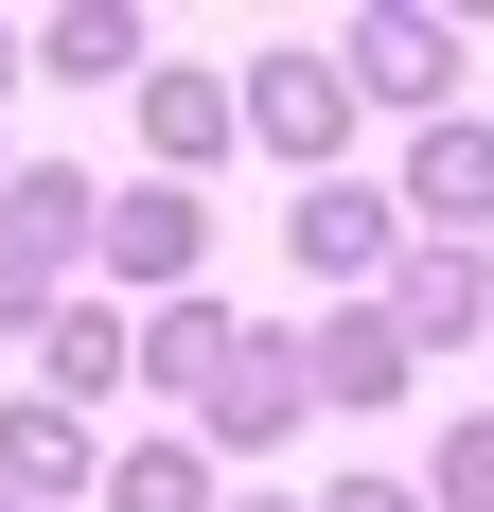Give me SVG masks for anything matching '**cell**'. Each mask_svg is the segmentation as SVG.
I'll list each match as a JSON object with an SVG mask.
<instances>
[{"mask_svg": "<svg viewBox=\"0 0 494 512\" xmlns=\"http://www.w3.org/2000/svg\"><path fill=\"white\" fill-rule=\"evenodd\" d=\"M212 354H230V301H212V283H195V301H142V389H177V407H195Z\"/></svg>", "mask_w": 494, "mask_h": 512, "instance_id": "obj_14", "label": "cell"}, {"mask_svg": "<svg viewBox=\"0 0 494 512\" xmlns=\"http://www.w3.org/2000/svg\"><path fill=\"white\" fill-rule=\"evenodd\" d=\"M389 195H406V230H424V248H477V230H494V124H424Z\"/></svg>", "mask_w": 494, "mask_h": 512, "instance_id": "obj_10", "label": "cell"}, {"mask_svg": "<svg viewBox=\"0 0 494 512\" xmlns=\"http://www.w3.org/2000/svg\"><path fill=\"white\" fill-rule=\"evenodd\" d=\"M318 512H424V477H336Z\"/></svg>", "mask_w": 494, "mask_h": 512, "instance_id": "obj_17", "label": "cell"}, {"mask_svg": "<svg viewBox=\"0 0 494 512\" xmlns=\"http://www.w3.org/2000/svg\"><path fill=\"white\" fill-rule=\"evenodd\" d=\"M371 301H389L406 354H459V336H494V248H424V230H406V265L371 283Z\"/></svg>", "mask_w": 494, "mask_h": 512, "instance_id": "obj_7", "label": "cell"}, {"mask_svg": "<svg viewBox=\"0 0 494 512\" xmlns=\"http://www.w3.org/2000/svg\"><path fill=\"white\" fill-rule=\"evenodd\" d=\"M230 512H318V495H230Z\"/></svg>", "mask_w": 494, "mask_h": 512, "instance_id": "obj_19", "label": "cell"}, {"mask_svg": "<svg viewBox=\"0 0 494 512\" xmlns=\"http://www.w3.org/2000/svg\"><path fill=\"white\" fill-rule=\"evenodd\" d=\"M71 495H106V442L53 407V389H18V407H0V512H71Z\"/></svg>", "mask_w": 494, "mask_h": 512, "instance_id": "obj_9", "label": "cell"}, {"mask_svg": "<svg viewBox=\"0 0 494 512\" xmlns=\"http://www.w3.org/2000/svg\"><path fill=\"white\" fill-rule=\"evenodd\" d=\"M300 424H318V371H300V336L230 318V354H212V389H195V460H283Z\"/></svg>", "mask_w": 494, "mask_h": 512, "instance_id": "obj_3", "label": "cell"}, {"mask_svg": "<svg viewBox=\"0 0 494 512\" xmlns=\"http://www.w3.org/2000/svg\"><path fill=\"white\" fill-rule=\"evenodd\" d=\"M18 71H36V36H18V18H0V89H18Z\"/></svg>", "mask_w": 494, "mask_h": 512, "instance_id": "obj_18", "label": "cell"}, {"mask_svg": "<svg viewBox=\"0 0 494 512\" xmlns=\"http://www.w3.org/2000/svg\"><path fill=\"white\" fill-rule=\"evenodd\" d=\"M36 71H53V89H142L159 36L124 18V0H71V18H36Z\"/></svg>", "mask_w": 494, "mask_h": 512, "instance_id": "obj_13", "label": "cell"}, {"mask_svg": "<svg viewBox=\"0 0 494 512\" xmlns=\"http://www.w3.org/2000/svg\"><path fill=\"white\" fill-rule=\"evenodd\" d=\"M283 265L336 283V301H371V283L406 265V195H371V177H300V195H283Z\"/></svg>", "mask_w": 494, "mask_h": 512, "instance_id": "obj_6", "label": "cell"}, {"mask_svg": "<svg viewBox=\"0 0 494 512\" xmlns=\"http://www.w3.org/2000/svg\"><path fill=\"white\" fill-rule=\"evenodd\" d=\"M89 265H106V301H195V283H212V195H195V177H124Z\"/></svg>", "mask_w": 494, "mask_h": 512, "instance_id": "obj_4", "label": "cell"}, {"mask_svg": "<svg viewBox=\"0 0 494 512\" xmlns=\"http://www.w3.org/2000/svg\"><path fill=\"white\" fill-rule=\"evenodd\" d=\"M0 195H18V159H0Z\"/></svg>", "mask_w": 494, "mask_h": 512, "instance_id": "obj_20", "label": "cell"}, {"mask_svg": "<svg viewBox=\"0 0 494 512\" xmlns=\"http://www.w3.org/2000/svg\"><path fill=\"white\" fill-rule=\"evenodd\" d=\"M106 512H230V495H212L195 424H159V442H124V460H106Z\"/></svg>", "mask_w": 494, "mask_h": 512, "instance_id": "obj_15", "label": "cell"}, {"mask_svg": "<svg viewBox=\"0 0 494 512\" xmlns=\"http://www.w3.org/2000/svg\"><path fill=\"white\" fill-rule=\"evenodd\" d=\"M247 142V89L230 71H142V177H212Z\"/></svg>", "mask_w": 494, "mask_h": 512, "instance_id": "obj_11", "label": "cell"}, {"mask_svg": "<svg viewBox=\"0 0 494 512\" xmlns=\"http://www.w3.org/2000/svg\"><path fill=\"white\" fill-rule=\"evenodd\" d=\"M477 354H494V336H477Z\"/></svg>", "mask_w": 494, "mask_h": 512, "instance_id": "obj_21", "label": "cell"}, {"mask_svg": "<svg viewBox=\"0 0 494 512\" xmlns=\"http://www.w3.org/2000/svg\"><path fill=\"white\" fill-rule=\"evenodd\" d=\"M89 248H106V177L18 159V195H0V336H53V318L89 301V283H71Z\"/></svg>", "mask_w": 494, "mask_h": 512, "instance_id": "obj_1", "label": "cell"}, {"mask_svg": "<svg viewBox=\"0 0 494 512\" xmlns=\"http://www.w3.org/2000/svg\"><path fill=\"white\" fill-rule=\"evenodd\" d=\"M424 512H494V407H459L424 442Z\"/></svg>", "mask_w": 494, "mask_h": 512, "instance_id": "obj_16", "label": "cell"}, {"mask_svg": "<svg viewBox=\"0 0 494 512\" xmlns=\"http://www.w3.org/2000/svg\"><path fill=\"white\" fill-rule=\"evenodd\" d=\"M36 354H53V407L89 424V407H106V389H142V318H124V301H106V283H89V301L53 318Z\"/></svg>", "mask_w": 494, "mask_h": 512, "instance_id": "obj_12", "label": "cell"}, {"mask_svg": "<svg viewBox=\"0 0 494 512\" xmlns=\"http://www.w3.org/2000/svg\"><path fill=\"white\" fill-rule=\"evenodd\" d=\"M300 371H318V407H336V424H389V407H406V371H424V354L389 336V301H336L318 336H300Z\"/></svg>", "mask_w": 494, "mask_h": 512, "instance_id": "obj_8", "label": "cell"}, {"mask_svg": "<svg viewBox=\"0 0 494 512\" xmlns=\"http://www.w3.org/2000/svg\"><path fill=\"white\" fill-rule=\"evenodd\" d=\"M230 89H247V159H283V177H353V71H336V36L247 53Z\"/></svg>", "mask_w": 494, "mask_h": 512, "instance_id": "obj_2", "label": "cell"}, {"mask_svg": "<svg viewBox=\"0 0 494 512\" xmlns=\"http://www.w3.org/2000/svg\"><path fill=\"white\" fill-rule=\"evenodd\" d=\"M336 71H353V106L459 124V18H424V0H371V18H336Z\"/></svg>", "mask_w": 494, "mask_h": 512, "instance_id": "obj_5", "label": "cell"}]
</instances>
